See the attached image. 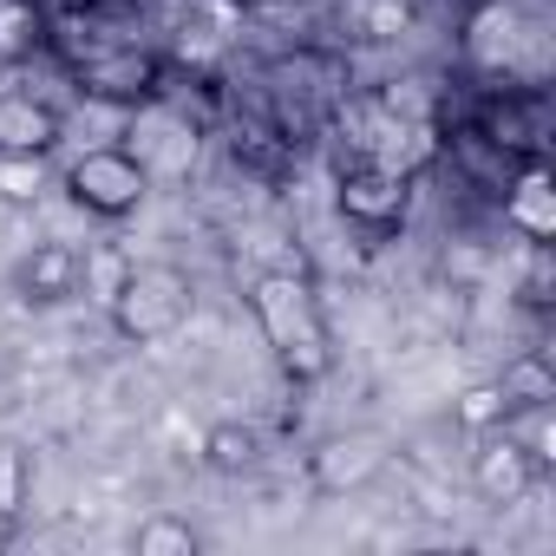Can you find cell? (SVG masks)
<instances>
[{
	"mask_svg": "<svg viewBox=\"0 0 556 556\" xmlns=\"http://www.w3.org/2000/svg\"><path fill=\"white\" fill-rule=\"evenodd\" d=\"M523 302L549 308V242H530V268H523Z\"/></svg>",
	"mask_w": 556,
	"mask_h": 556,
	"instance_id": "cell-21",
	"label": "cell"
},
{
	"mask_svg": "<svg viewBox=\"0 0 556 556\" xmlns=\"http://www.w3.org/2000/svg\"><path fill=\"white\" fill-rule=\"evenodd\" d=\"M66 118L34 92H0V157H53Z\"/></svg>",
	"mask_w": 556,
	"mask_h": 556,
	"instance_id": "cell-8",
	"label": "cell"
},
{
	"mask_svg": "<svg viewBox=\"0 0 556 556\" xmlns=\"http://www.w3.org/2000/svg\"><path fill=\"white\" fill-rule=\"evenodd\" d=\"M40 47V8L34 0H0V60H34Z\"/></svg>",
	"mask_w": 556,
	"mask_h": 556,
	"instance_id": "cell-18",
	"label": "cell"
},
{
	"mask_svg": "<svg viewBox=\"0 0 556 556\" xmlns=\"http://www.w3.org/2000/svg\"><path fill=\"white\" fill-rule=\"evenodd\" d=\"M14 295L27 308H60L79 295V249L73 242H34V255H21L14 268Z\"/></svg>",
	"mask_w": 556,
	"mask_h": 556,
	"instance_id": "cell-9",
	"label": "cell"
},
{
	"mask_svg": "<svg viewBox=\"0 0 556 556\" xmlns=\"http://www.w3.org/2000/svg\"><path fill=\"white\" fill-rule=\"evenodd\" d=\"M536 478H543V458H536V445H523L517 432H478V452H471V484H478V497L484 504H517V497H530L536 491Z\"/></svg>",
	"mask_w": 556,
	"mask_h": 556,
	"instance_id": "cell-6",
	"label": "cell"
},
{
	"mask_svg": "<svg viewBox=\"0 0 556 556\" xmlns=\"http://www.w3.org/2000/svg\"><path fill=\"white\" fill-rule=\"evenodd\" d=\"M66 197H73L86 216H99V223H125V216L144 210V197H151V170H144L125 144H92L86 157H73V170H66Z\"/></svg>",
	"mask_w": 556,
	"mask_h": 556,
	"instance_id": "cell-3",
	"label": "cell"
},
{
	"mask_svg": "<svg viewBox=\"0 0 556 556\" xmlns=\"http://www.w3.org/2000/svg\"><path fill=\"white\" fill-rule=\"evenodd\" d=\"M249 315H255L275 367L295 387H315V380L334 374V328H328L321 295L302 268H262L249 282Z\"/></svg>",
	"mask_w": 556,
	"mask_h": 556,
	"instance_id": "cell-1",
	"label": "cell"
},
{
	"mask_svg": "<svg viewBox=\"0 0 556 556\" xmlns=\"http://www.w3.org/2000/svg\"><path fill=\"white\" fill-rule=\"evenodd\" d=\"M452 419H458L465 432H497V426H510V406H504L497 380H478V387H465V393H458Z\"/></svg>",
	"mask_w": 556,
	"mask_h": 556,
	"instance_id": "cell-19",
	"label": "cell"
},
{
	"mask_svg": "<svg viewBox=\"0 0 556 556\" xmlns=\"http://www.w3.org/2000/svg\"><path fill=\"white\" fill-rule=\"evenodd\" d=\"M341 216L361 229V236H393L406 223V203H413V177L387 157H361L341 170Z\"/></svg>",
	"mask_w": 556,
	"mask_h": 556,
	"instance_id": "cell-4",
	"label": "cell"
},
{
	"mask_svg": "<svg viewBox=\"0 0 556 556\" xmlns=\"http://www.w3.org/2000/svg\"><path fill=\"white\" fill-rule=\"evenodd\" d=\"M131 138H138V144H125V151L151 170V184H157V177H184V170L197 164V131H190L184 118H170V112H144Z\"/></svg>",
	"mask_w": 556,
	"mask_h": 556,
	"instance_id": "cell-10",
	"label": "cell"
},
{
	"mask_svg": "<svg viewBox=\"0 0 556 556\" xmlns=\"http://www.w3.org/2000/svg\"><path fill=\"white\" fill-rule=\"evenodd\" d=\"M504 223L523 229L530 242H549L556 236V190H549V170L543 164H523V177L504 190Z\"/></svg>",
	"mask_w": 556,
	"mask_h": 556,
	"instance_id": "cell-11",
	"label": "cell"
},
{
	"mask_svg": "<svg viewBox=\"0 0 556 556\" xmlns=\"http://www.w3.org/2000/svg\"><path fill=\"white\" fill-rule=\"evenodd\" d=\"M27 504H34V458H27V445L0 439V536L27 517Z\"/></svg>",
	"mask_w": 556,
	"mask_h": 556,
	"instance_id": "cell-15",
	"label": "cell"
},
{
	"mask_svg": "<svg viewBox=\"0 0 556 556\" xmlns=\"http://www.w3.org/2000/svg\"><path fill=\"white\" fill-rule=\"evenodd\" d=\"M131 549H138V556H197L203 536H197L190 517H177V510H151V517L131 530Z\"/></svg>",
	"mask_w": 556,
	"mask_h": 556,
	"instance_id": "cell-16",
	"label": "cell"
},
{
	"mask_svg": "<svg viewBox=\"0 0 556 556\" xmlns=\"http://www.w3.org/2000/svg\"><path fill=\"white\" fill-rule=\"evenodd\" d=\"M190 302H197V289H190V275L177 262H131V275L118 282L105 315H112L118 341L157 348V341H170L190 321Z\"/></svg>",
	"mask_w": 556,
	"mask_h": 556,
	"instance_id": "cell-2",
	"label": "cell"
},
{
	"mask_svg": "<svg viewBox=\"0 0 556 556\" xmlns=\"http://www.w3.org/2000/svg\"><path fill=\"white\" fill-rule=\"evenodd\" d=\"M387 439L380 432H334L308 452V484L321 497H348V491H367L380 471H387Z\"/></svg>",
	"mask_w": 556,
	"mask_h": 556,
	"instance_id": "cell-5",
	"label": "cell"
},
{
	"mask_svg": "<svg viewBox=\"0 0 556 556\" xmlns=\"http://www.w3.org/2000/svg\"><path fill=\"white\" fill-rule=\"evenodd\" d=\"M197 458H203V471H216V478H242V471L262 465V432H255L249 419H216V426H203Z\"/></svg>",
	"mask_w": 556,
	"mask_h": 556,
	"instance_id": "cell-12",
	"label": "cell"
},
{
	"mask_svg": "<svg viewBox=\"0 0 556 556\" xmlns=\"http://www.w3.org/2000/svg\"><path fill=\"white\" fill-rule=\"evenodd\" d=\"M157 79H164V66H157V53H144V47H105V53H86V60H79V92H86V99L144 105V99L157 92Z\"/></svg>",
	"mask_w": 556,
	"mask_h": 556,
	"instance_id": "cell-7",
	"label": "cell"
},
{
	"mask_svg": "<svg viewBox=\"0 0 556 556\" xmlns=\"http://www.w3.org/2000/svg\"><path fill=\"white\" fill-rule=\"evenodd\" d=\"M497 393H504L510 413H543V406L556 400V374H549L543 354H517V361L497 374Z\"/></svg>",
	"mask_w": 556,
	"mask_h": 556,
	"instance_id": "cell-14",
	"label": "cell"
},
{
	"mask_svg": "<svg viewBox=\"0 0 556 556\" xmlns=\"http://www.w3.org/2000/svg\"><path fill=\"white\" fill-rule=\"evenodd\" d=\"M125 275H131V255H125V249H112V242H99V249H86V255H79V289H86L99 308H112V295H118Z\"/></svg>",
	"mask_w": 556,
	"mask_h": 556,
	"instance_id": "cell-17",
	"label": "cell"
},
{
	"mask_svg": "<svg viewBox=\"0 0 556 556\" xmlns=\"http://www.w3.org/2000/svg\"><path fill=\"white\" fill-rule=\"evenodd\" d=\"M465 53H471V66H484V73H504V66H510V53H517V14L504 8V0H484V8L471 14Z\"/></svg>",
	"mask_w": 556,
	"mask_h": 556,
	"instance_id": "cell-13",
	"label": "cell"
},
{
	"mask_svg": "<svg viewBox=\"0 0 556 556\" xmlns=\"http://www.w3.org/2000/svg\"><path fill=\"white\" fill-rule=\"evenodd\" d=\"M40 164L47 157H0V197H8V203H34L40 197Z\"/></svg>",
	"mask_w": 556,
	"mask_h": 556,
	"instance_id": "cell-20",
	"label": "cell"
}]
</instances>
